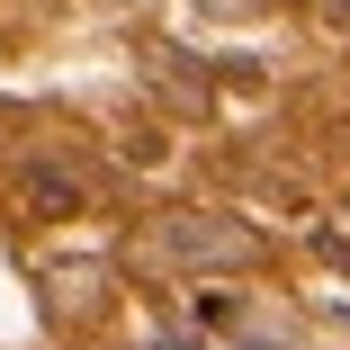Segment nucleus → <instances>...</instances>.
<instances>
[{"label":"nucleus","mask_w":350,"mask_h":350,"mask_svg":"<svg viewBox=\"0 0 350 350\" xmlns=\"http://www.w3.org/2000/svg\"><path fill=\"white\" fill-rule=\"evenodd\" d=\"M162 252H180L198 269H234V260H252V234L234 216H162Z\"/></svg>","instance_id":"1"},{"label":"nucleus","mask_w":350,"mask_h":350,"mask_svg":"<svg viewBox=\"0 0 350 350\" xmlns=\"http://www.w3.org/2000/svg\"><path fill=\"white\" fill-rule=\"evenodd\" d=\"M18 198L36 206V216H81V206H90V189H81L72 171H54V162H27V171H18Z\"/></svg>","instance_id":"2"}]
</instances>
